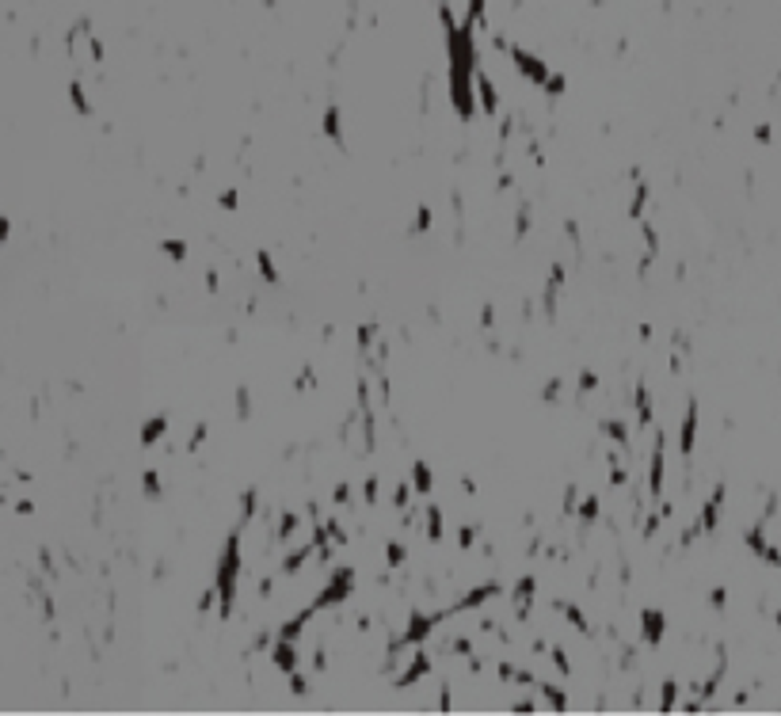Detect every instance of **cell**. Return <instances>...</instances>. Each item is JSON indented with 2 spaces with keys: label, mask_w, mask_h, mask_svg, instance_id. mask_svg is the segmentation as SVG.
Masks as SVG:
<instances>
[{
  "label": "cell",
  "mask_w": 781,
  "mask_h": 716,
  "mask_svg": "<svg viewBox=\"0 0 781 716\" xmlns=\"http://www.w3.org/2000/svg\"><path fill=\"white\" fill-rule=\"evenodd\" d=\"M423 515V534H427V541H442L446 530H442V507L438 503H427V507H419Z\"/></svg>",
  "instance_id": "52a82bcc"
},
{
  "label": "cell",
  "mask_w": 781,
  "mask_h": 716,
  "mask_svg": "<svg viewBox=\"0 0 781 716\" xmlns=\"http://www.w3.org/2000/svg\"><path fill=\"white\" fill-rule=\"evenodd\" d=\"M526 233H530V206H523V210L515 214V237L523 240Z\"/></svg>",
  "instance_id": "7402d4cb"
},
{
  "label": "cell",
  "mask_w": 781,
  "mask_h": 716,
  "mask_svg": "<svg viewBox=\"0 0 781 716\" xmlns=\"http://www.w3.org/2000/svg\"><path fill=\"white\" fill-rule=\"evenodd\" d=\"M69 100H72V107H77V115H92V100H88V92H84V80H72L69 84Z\"/></svg>",
  "instance_id": "4fadbf2b"
},
{
  "label": "cell",
  "mask_w": 781,
  "mask_h": 716,
  "mask_svg": "<svg viewBox=\"0 0 781 716\" xmlns=\"http://www.w3.org/2000/svg\"><path fill=\"white\" fill-rule=\"evenodd\" d=\"M595 389H598V378L591 370H583L580 373V393H595Z\"/></svg>",
  "instance_id": "4316f807"
},
{
  "label": "cell",
  "mask_w": 781,
  "mask_h": 716,
  "mask_svg": "<svg viewBox=\"0 0 781 716\" xmlns=\"http://www.w3.org/2000/svg\"><path fill=\"white\" fill-rule=\"evenodd\" d=\"M324 134H328V141L332 145H343V122H339V107H328L324 111Z\"/></svg>",
  "instance_id": "30bf717a"
},
{
  "label": "cell",
  "mask_w": 781,
  "mask_h": 716,
  "mask_svg": "<svg viewBox=\"0 0 781 716\" xmlns=\"http://www.w3.org/2000/svg\"><path fill=\"white\" fill-rule=\"evenodd\" d=\"M427 229H431V206H419L416 217H412V225H408V237H419V233H427Z\"/></svg>",
  "instance_id": "2e32d148"
},
{
  "label": "cell",
  "mask_w": 781,
  "mask_h": 716,
  "mask_svg": "<svg viewBox=\"0 0 781 716\" xmlns=\"http://www.w3.org/2000/svg\"><path fill=\"white\" fill-rule=\"evenodd\" d=\"M237 191H222V210H237Z\"/></svg>",
  "instance_id": "83f0119b"
},
{
  "label": "cell",
  "mask_w": 781,
  "mask_h": 716,
  "mask_svg": "<svg viewBox=\"0 0 781 716\" xmlns=\"http://www.w3.org/2000/svg\"><path fill=\"white\" fill-rule=\"evenodd\" d=\"M141 492L149 495V499H160V473H145L141 476Z\"/></svg>",
  "instance_id": "44dd1931"
},
{
  "label": "cell",
  "mask_w": 781,
  "mask_h": 716,
  "mask_svg": "<svg viewBox=\"0 0 781 716\" xmlns=\"http://www.w3.org/2000/svg\"><path fill=\"white\" fill-rule=\"evenodd\" d=\"M412 492H419V495L435 492V476H431L427 461H416V465H412Z\"/></svg>",
  "instance_id": "ba28073f"
},
{
  "label": "cell",
  "mask_w": 781,
  "mask_h": 716,
  "mask_svg": "<svg viewBox=\"0 0 781 716\" xmlns=\"http://www.w3.org/2000/svg\"><path fill=\"white\" fill-rule=\"evenodd\" d=\"M697 423H702V416H697V400H690V404H686V412H682V419H679V453H682V461H690V458H694V446H697Z\"/></svg>",
  "instance_id": "7a4b0ae2"
},
{
  "label": "cell",
  "mask_w": 781,
  "mask_h": 716,
  "mask_svg": "<svg viewBox=\"0 0 781 716\" xmlns=\"http://www.w3.org/2000/svg\"><path fill=\"white\" fill-rule=\"evenodd\" d=\"M575 507H580V488H575V484H568V488H564V503H560V515H564V518H572V515H575Z\"/></svg>",
  "instance_id": "e0dca14e"
},
{
  "label": "cell",
  "mask_w": 781,
  "mask_h": 716,
  "mask_svg": "<svg viewBox=\"0 0 781 716\" xmlns=\"http://www.w3.org/2000/svg\"><path fill=\"white\" fill-rule=\"evenodd\" d=\"M309 560H313V541H309V537H301V545H297V549H290L286 557H282L279 575H282V579H294V575H297L301 568L309 564Z\"/></svg>",
  "instance_id": "5b68a950"
},
{
  "label": "cell",
  "mask_w": 781,
  "mask_h": 716,
  "mask_svg": "<svg viewBox=\"0 0 781 716\" xmlns=\"http://www.w3.org/2000/svg\"><path fill=\"white\" fill-rule=\"evenodd\" d=\"M633 183H637V191H633V202H629V217H633V221H640V217H644V210H648V183L640 176L633 179Z\"/></svg>",
  "instance_id": "8fae6325"
},
{
  "label": "cell",
  "mask_w": 781,
  "mask_h": 716,
  "mask_svg": "<svg viewBox=\"0 0 781 716\" xmlns=\"http://www.w3.org/2000/svg\"><path fill=\"white\" fill-rule=\"evenodd\" d=\"M477 534H481L477 526H461V530H458V549H473Z\"/></svg>",
  "instance_id": "603a6c76"
},
{
  "label": "cell",
  "mask_w": 781,
  "mask_h": 716,
  "mask_svg": "<svg viewBox=\"0 0 781 716\" xmlns=\"http://www.w3.org/2000/svg\"><path fill=\"white\" fill-rule=\"evenodd\" d=\"M160 251H164L172 263H183V259H187V240H172V237H168V240H160Z\"/></svg>",
  "instance_id": "5bb4252c"
},
{
  "label": "cell",
  "mask_w": 781,
  "mask_h": 716,
  "mask_svg": "<svg viewBox=\"0 0 781 716\" xmlns=\"http://www.w3.org/2000/svg\"><path fill=\"white\" fill-rule=\"evenodd\" d=\"M297 534H301V515H297V511H282L279 522H274V530H271L274 545H290Z\"/></svg>",
  "instance_id": "8992f818"
},
{
  "label": "cell",
  "mask_w": 781,
  "mask_h": 716,
  "mask_svg": "<svg viewBox=\"0 0 781 716\" xmlns=\"http://www.w3.org/2000/svg\"><path fill=\"white\" fill-rule=\"evenodd\" d=\"M256 259H259V279H263V282H271V286H274V282H279V267H274V259L267 256V251H259Z\"/></svg>",
  "instance_id": "9a60e30c"
},
{
  "label": "cell",
  "mask_w": 781,
  "mask_h": 716,
  "mask_svg": "<svg viewBox=\"0 0 781 716\" xmlns=\"http://www.w3.org/2000/svg\"><path fill=\"white\" fill-rule=\"evenodd\" d=\"M724 499H728V488H724V484H713L709 499L702 503V511H697V518H694L697 534H717L720 515H724Z\"/></svg>",
  "instance_id": "6da1fadb"
},
{
  "label": "cell",
  "mask_w": 781,
  "mask_h": 716,
  "mask_svg": "<svg viewBox=\"0 0 781 716\" xmlns=\"http://www.w3.org/2000/svg\"><path fill=\"white\" fill-rule=\"evenodd\" d=\"M206 435H210L206 419H199V423H194V430H191V438H187V450H199V446L206 442Z\"/></svg>",
  "instance_id": "d6986e66"
},
{
  "label": "cell",
  "mask_w": 781,
  "mask_h": 716,
  "mask_svg": "<svg viewBox=\"0 0 781 716\" xmlns=\"http://www.w3.org/2000/svg\"><path fill=\"white\" fill-rule=\"evenodd\" d=\"M378 492H381L378 476H366V484H362V499H366V507H378Z\"/></svg>",
  "instance_id": "ffe728a7"
},
{
  "label": "cell",
  "mask_w": 781,
  "mask_h": 716,
  "mask_svg": "<svg viewBox=\"0 0 781 716\" xmlns=\"http://www.w3.org/2000/svg\"><path fill=\"white\" fill-rule=\"evenodd\" d=\"M709 606H713V609H724V606H728V591H724V587H713V591H709Z\"/></svg>",
  "instance_id": "484cf974"
},
{
  "label": "cell",
  "mask_w": 781,
  "mask_h": 716,
  "mask_svg": "<svg viewBox=\"0 0 781 716\" xmlns=\"http://www.w3.org/2000/svg\"><path fill=\"white\" fill-rule=\"evenodd\" d=\"M164 435H168V416H153V419L141 427V446H157Z\"/></svg>",
  "instance_id": "9c48e42d"
},
{
  "label": "cell",
  "mask_w": 781,
  "mask_h": 716,
  "mask_svg": "<svg viewBox=\"0 0 781 716\" xmlns=\"http://www.w3.org/2000/svg\"><path fill=\"white\" fill-rule=\"evenodd\" d=\"M385 560H389V568H401L404 560H408V549H404L401 541H389L385 545Z\"/></svg>",
  "instance_id": "ac0fdd59"
},
{
  "label": "cell",
  "mask_w": 781,
  "mask_h": 716,
  "mask_svg": "<svg viewBox=\"0 0 781 716\" xmlns=\"http://www.w3.org/2000/svg\"><path fill=\"white\" fill-rule=\"evenodd\" d=\"M560 389H564V381H560V378H552L549 385L541 389V400H549V404H552V400H560Z\"/></svg>",
  "instance_id": "cb8c5ba5"
},
{
  "label": "cell",
  "mask_w": 781,
  "mask_h": 716,
  "mask_svg": "<svg viewBox=\"0 0 781 716\" xmlns=\"http://www.w3.org/2000/svg\"><path fill=\"white\" fill-rule=\"evenodd\" d=\"M679 694H682L679 682L667 678L663 686H660V705H656V709H660V713H674V709H679Z\"/></svg>",
  "instance_id": "7c38bea8"
},
{
  "label": "cell",
  "mask_w": 781,
  "mask_h": 716,
  "mask_svg": "<svg viewBox=\"0 0 781 716\" xmlns=\"http://www.w3.org/2000/svg\"><path fill=\"white\" fill-rule=\"evenodd\" d=\"M237 408H240V419H248L252 416V396H248V389H237Z\"/></svg>",
  "instance_id": "d4e9b609"
},
{
  "label": "cell",
  "mask_w": 781,
  "mask_h": 716,
  "mask_svg": "<svg viewBox=\"0 0 781 716\" xmlns=\"http://www.w3.org/2000/svg\"><path fill=\"white\" fill-rule=\"evenodd\" d=\"M534 591H538V579H534V575H523V579L511 587V606H515V617H518V621H526V617H530Z\"/></svg>",
  "instance_id": "277c9868"
},
{
  "label": "cell",
  "mask_w": 781,
  "mask_h": 716,
  "mask_svg": "<svg viewBox=\"0 0 781 716\" xmlns=\"http://www.w3.org/2000/svg\"><path fill=\"white\" fill-rule=\"evenodd\" d=\"M755 137H759V141L766 145V141H770V126H759V130H755Z\"/></svg>",
  "instance_id": "f1b7e54d"
},
{
  "label": "cell",
  "mask_w": 781,
  "mask_h": 716,
  "mask_svg": "<svg viewBox=\"0 0 781 716\" xmlns=\"http://www.w3.org/2000/svg\"><path fill=\"white\" fill-rule=\"evenodd\" d=\"M663 637H667V617H663V609H656V606L640 609V640H644V648H660Z\"/></svg>",
  "instance_id": "3957f363"
}]
</instances>
